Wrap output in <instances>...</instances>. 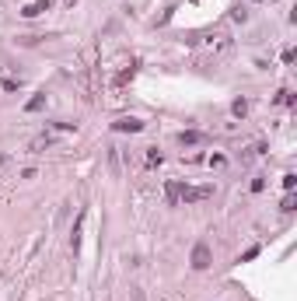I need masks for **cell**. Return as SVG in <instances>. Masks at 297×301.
Here are the masks:
<instances>
[{
	"label": "cell",
	"instance_id": "obj_12",
	"mask_svg": "<svg viewBox=\"0 0 297 301\" xmlns=\"http://www.w3.org/2000/svg\"><path fill=\"white\" fill-rule=\"evenodd\" d=\"M294 182H297V175H294V172H287V175H283V189H287V193L294 189Z\"/></svg>",
	"mask_w": 297,
	"mask_h": 301
},
{
	"label": "cell",
	"instance_id": "obj_14",
	"mask_svg": "<svg viewBox=\"0 0 297 301\" xmlns=\"http://www.w3.org/2000/svg\"><path fill=\"white\" fill-rule=\"evenodd\" d=\"M18 84H21V81H14V77H4V91H18Z\"/></svg>",
	"mask_w": 297,
	"mask_h": 301
},
{
	"label": "cell",
	"instance_id": "obj_13",
	"mask_svg": "<svg viewBox=\"0 0 297 301\" xmlns=\"http://www.w3.org/2000/svg\"><path fill=\"white\" fill-rule=\"evenodd\" d=\"M165 158H161V150H151V154H147V165H161Z\"/></svg>",
	"mask_w": 297,
	"mask_h": 301
},
{
	"label": "cell",
	"instance_id": "obj_8",
	"mask_svg": "<svg viewBox=\"0 0 297 301\" xmlns=\"http://www.w3.org/2000/svg\"><path fill=\"white\" fill-rule=\"evenodd\" d=\"M81 228H84V210H81V217H77V224H73V238H70V245H73V252L81 249Z\"/></svg>",
	"mask_w": 297,
	"mask_h": 301
},
{
	"label": "cell",
	"instance_id": "obj_10",
	"mask_svg": "<svg viewBox=\"0 0 297 301\" xmlns=\"http://www.w3.org/2000/svg\"><path fill=\"white\" fill-rule=\"evenodd\" d=\"M231 112H234V116H245V112H248V102H245V98H238V102L231 105Z\"/></svg>",
	"mask_w": 297,
	"mask_h": 301
},
{
	"label": "cell",
	"instance_id": "obj_4",
	"mask_svg": "<svg viewBox=\"0 0 297 301\" xmlns=\"http://www.w3.org/2000/svg\"><path fill=\"white\" fill-rule=\"evenodd\" d=\"M178 144H182V147H196V144H206V133H199V130H182V133H178Z\"/></svg>",
	"mask_w": 297,
	"mask_h": 301
},
{
	"label": "cell",
	"instance_id": "obj_1",
	"mask_svg": "<svg viewBox=\"0 0 297 301\" xmlns=\"http://www.w3.org/2000/svg\"><path fill=\"white\" fill-rule=\"evenodd\" d=\"M210 196H213V186H182L178 189L182 203H199V200H210Z\"/></svg>",
	"mask_w": 297,
	"mask_h": 301
},
{
	"label": "cell",
	"instance_id": "obj_16",
	"mask_svg": "<svg viewBox=\"0 0 297 301\" xmlns=\"http://www.w3.org/2000/svg\"><path fill=\"white\" fill-rule=\"evenodd\" d=\"M4 161H7V158H4V154H0V165H4Z\"/></svg>",
	"mask_w": 297,
	"mask_h": 301
},
{
	"label": "cell",
	"instance_id": "obj_6",
	"mask_svg": "<svg viewBox=\"0 0 297 301\" xmlns=\"http://www.w3.org/2000/svg\"><path fill=\"white\" fill-rule=\"evenodd\" d=\"M42 11H49V0H32L21 14H25V18H35V14H42Z\"/></svg>",
	"mask_w": 297,
	"mask_h": 301
},
{
	"label": "cell",
	"instance_id": "obj_15",
	"mask_svg": "<svg viewBox=\"0 0 297 301\" xmlns=\"http://www.w3.org/2000/svg\"><path fill=\"white\" fill-rule=\"evenodd\" d=\"M255 256H259V245H252V249H248L245 256H241V263H248V259H255Z\"/></svg>",
	"mask_w": 297,
	"mask_h": 301
},
{
	"label": "cell",
	"instance_id": "obj_7",
	"mask_svg": "<svg viewBox=\"0 0 297 301\" xmlns=\"http://www.w3.org/2000/svg\"><path fill=\"white\" fill-rule=\"evenodd\" d=\"M178 189H182V182H168V186H165V200H168L171 207L178 203Z\"/></svg>",
	"mask_w": 297,
	"mask_h": 301
},
{
	"label": "cell",
	"instance_id": "obj_11",
	"mask_svg": "<svg viewBox=\"0 0 297 301\" xmlns=\"http://www.w3.org/2000/svg\"><path fill=\"white\" fill-rule=\"evenodd\" d=\"M294 203H297V200H294V193H287V196H283V203H280V210H287V214H290V210H294Z\"/></svg>",
	"mask_w": 297,
	"mask_h": 301
},
{
	"label": "cell",
	"instance_id": "obj_2",
	"mask_svg": "<svg viewBox=\"0 0 297 301\" xmlns=\"http://www.w3.org/2000/svg\"><path fill=\"white\" fill-rule=\"evenodd\" d=\"M189 263H193V270H210V266H213V252H210V245H206V242H196Z\"/></svg>",
	"mask_w": 297,
	"mask_h": 301
},
{
	"label": "cell",
	"instance_id": "obj_3",
	"mask_svg": "<svg viewBox=\"0 0 297 301\" xmlns=\"http://www.w3.org/2000/svg\"><path fill=\"white\" fill-rule=\"evenodd\" d=\"M112 130H116V133H140V130H143V119L123 116V119H116V123H112Z\"/></svg>",
	"mask_w": 297,
	"mask_h": 301
},
{
	"label": "cell",
	"instance_id": "obj_5",
	"mask_svg": "<svg viewBox=\"0 0 297 301\" xmlns=\"http://www.w3.org/2000/svg\"><path fill=\"white\" fill-rule=\"evenodd\" d=\"M46 109V91H39V95H32L28 102H25V112H42Z\"/></svg>",
	"mask_w": 297,
	"mask_h": 301
},
{
	"label": "cell",
	"instance_id": "obj_9",
	"mask_svg": "<svg viewBox=\"0 0 297 301\" xmlns=\"http://www.w3.org/2000/svg\"><path fill=\"white\" fill-rule=\"evenodd\" d=\"M53 144V137H35L32 140V150H42V147H49Z\"/></svg>",
	"mask_w": 297,
	"mask_h": 301
}]
</instances>
